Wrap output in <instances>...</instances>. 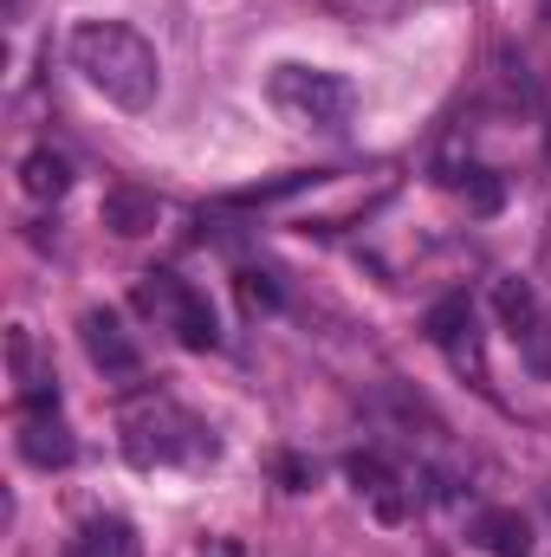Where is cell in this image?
Segmentation results:
<instances>
[{"label":"cell","instance_id":"cell-1","mask_svg":"<svg viewBox=\"0 0 551 557\" xmlns=\"http://www.w3.org/2000/svg\"><path fill=\"white\" fill-rule=\"evenodd\" d=\"M65 59L118 111H149L162 98V59H156V46L143 39L137 26H124V20H78L72 39H65Z\"/></svg>","mask_w":551,"mask_h":557},{"label":"cell","instance_id":"cell-2","mask_svg":"<svg viewBox=\"0 0 551 557\" xmlns=\"http://www.w3.org/2000/svg\"><path fill=\"white\" fill-rule=\"evenodd\" d=\"M118 441H124V460L143 473H175V467H208L215 460V434L195 409H182L175 396H137L124 403L118 416Z\"/></svg>","mask_w":551,"mask_h":557},{"label":"cell","instance_id":"cell-3","mask_svg":"<svg viewBox=\"0 0 551 557\" xmlns=\"http://www.w3.org/2000/svg\"><path fill=\"white\" fill-rule=\"evenodd\" d=\"M267 104H273L292 131H325V137H338V131H351V117H357V85H351L344 72H325V65H273Z\"/></svg>","mask_w":551,"mask_h":557},{"label":"cell","instance_id":"cell-4","mask_svg":"<svg viewBox=\"0 0 551 557\" xmlns=\"http://www.w3.org/2000/svg\"><path fill=\"white\" fill-rule=\"evenodd\" d=\"M137 305L162 324V331H169V337H175V344H188V350H215V344H221L208 298H201L182 273H143Z\"/></svg>","mask_w":551,"mask_h":557},{"label":"cell","instance_id":"cell-5","mask_svg":"<svg viewBox=\"0 0 551 557\" xmlns=\"http://www.w3.org/2000/svg\"><path fill=\"white\" fill-rule=\"evenodd\" d=\"M493 311H500V324L513 331L519 357H526L539 376H551V311H546V298H539L519 273H500L493 278Z\"/></svg>","mask_w":551,"mask_h":557},{"label":"cell","instance_id":"cell-6","mask_svg":"<svg viewBox=\"0 0 551 557\" xmlns=\"http://www.w3.org/2000/svg\"><path fill=\"white\" fill-rule=\"evenodd\" d=\"M344 480H351V493L383 519V525H403L415 512V486H409V473L390 460V454H377V447H364V454H351L344 460Z\"/></svg>","mask_w":551,"mask_h":557},{"label":"cell","instance_id":"cell-7","mask_svg":"<svg viewBox=\"0 0 551 557\" xmlns=\"http://www.w3.org/2000/svg\"><path fill=\"white\" fill-rule=\"evenodd\" d=\"M421 331H428V344H434V350H448V363H454V370L487 376V363H480V311H474V298H467V292L434 298V305H428V318H421Z\"/></svg>","mask_w":551,"mask_h":557},{"label":"cell","instance_id":"cell-8","mask_svg":"<svg viewBox=\"0 0 551 557\" xmlns=\"http://www.w3.org/2000/svg\"><path fill=\"white\" fill-rule=\"evenodd\" d=\"M7 370H13V403H20V409H59V376H52V363L39 357V344H33L26 324L7 331Z\"/></svg>","mask_w":551,"mask_h":557},{"label":"cell","instance_id":"cell-9","mask_svg":"<svg viewBox=\"0 0 551 557\" xmlns=\"http://www.w3.org/2000/svg\"><path fill=\"white\" fill-rule=\"evenodd\" d=\"M13 447H20V460L39 467V473L65 467V460L78 454V441H72V428H65L59 409H20V434H13Z\"/></svg>","mask_w":551,"mask_h":557},{"label":"cell","instance_id":"cell-10","mask_svg":"<svg viewBox=\"0 0 551 557\" xmlns=\"http://www.w3.org/2000/svg\"><path fill=\"white\" fill-rule=\"evenodd\" d=\"M85 350H91V363L111 376V383H137L143 376V350L131 344V331L111 318V311H85Z\"/></svg>","mask_w":551,"mask_h":557},{"label":"cell","instance_id":"cell-11","mask_svg":"<svg viewBox=\"0 0 551 557\" xmlns=\"http://www.w3.org/2000/svg\"><path fill=\"white\" fill-rule=\"evenodd\" d=\"M65 557H143V539L124 512H91V519L72 532Z\"/></svg>","mask_w":551,"mask_h":557},{"label":"cell","instance_id":"cell-12","mask_svg":"<svg viewBox=\"0 0 551 557\" xmlns=\"http://www.w3.org/2000/svg\"><path fill=\"white\" fill-rule=\"evenodd\" d=\"M467 539L487 557H526L532 552V525H526L513 506H480V512L467 519Z\"/></svg>","mask_w":551,"mask_h":557},{"label":"cell","instance_id":"cell-13","mask_svg":"<svg viewBox=\"0 0 551 557\" xmlns=\"http://www.w3.org/2000/svg\"><path fill=\"white\" fill-rule=\"evenodd\" d=\"M20 188H26L33 201H59V195L72 188V162H65L59 149H33V156L20 162Z\"/></svg>","mask_w":551,"mask_h":557},{"label":"cell","instance_id":"cell-14","mask_svg":"<svg viewBox=\"0 0 551 557\" xmlns=\"http://www.w3.org/2000/svg\"><path fill=\"white\" fill-rule=\"evenodd\" d=\"M111 221H118V234H143V227H137V221H143V201L118 195V201H111Z\"/></svg>","mask_w":551,"mask_h":557},{"label":"cell","instance_id":"cell-15","mask_svg":"<svg viewBox=\"0 0 551 557\" xmlns=\"http://www.w3.org/2000/svg\"><path fill=\"white\" fill-rule=\"evenodd\" d=\"M195 557H241V545H234V539H208Z\"/></svg>","mask_w":551,"mask_h":557},{"label":"cell","instance_id":"cell-16","mask_svg":"<svg viewBox=\"0 0 551 557\" xmlns=\"http://www.w3.org/2000/svg\"><path fill=\"white\" fill-rule=\"evenodd\" d=\"M546 149H551V111H546Z\"/></svg>","mask_w":551,"mask_h":557}]
</instances>
